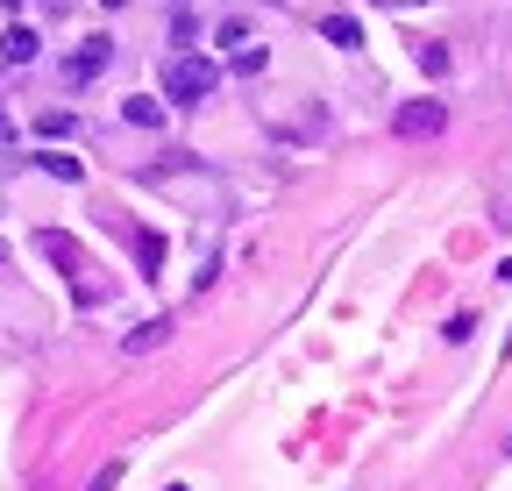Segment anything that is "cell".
I'll use <instances>...</instances> for the list:
<instances>
[{
  "instance_id": "1",
  "label": "cell",
  "mask_w": 512,
  "mask_h": 491,
  "mask_svg": "<svg viewBox=\"0 0 512 491\" xmlns=\"http://www.w3.org/2000/svg\"><path fill=\"white\" fill-rule=\"evenodd\" d=\"M214 86H221V72L207 65V57H192V50H178L171 65H164V93L171 100H207Z\"/></svg>"
},
{
  "instance_id": "2",
  "label": "cell",
  "mask_w": 512,
  "mask_h": 491,
  "mask_svg": "<svg viewBox=\"0 0 512 491\" xmlns=\"http://www.w3.org/2000/svg\"><path fill=\"white\" fill-rule=\"evenodd\" d=\"M107 57H114V43H107V36H86L72 57H64V86H93V79L107 72Z\"/></svg>"
},
{
  "instance_id": "3",
  "label": "cell",
  "mask_w": 512,
  "mask_h": 491,
  "mask_svg": "<svg viewBox=\"0 0 512 491\" xmlns=\"http://www.w3.org/2000/svg\"><path fill=\"white\" fill-rule=\"evenodd\" d=\"M392 129L413 136V143H420V136H441V129H448V107H441V100H406V107L392 114Z\"/></svg>"
},
{
  "instance_id": "4",
  "label": "cell",
  "mask_w": 512,
  "mask_h": 491,
  "mask_svg": "<svg viewBox=\"0 0 512 491\" xmlns=\"http://www.w3.org/2000/svg\"><path fill=\"white\" fill-rule=\"evenodd\" d=\"M171 328H178V321H164V314H157V321H143L136 335H121V349H128V356H150V349H164V342H171Z\"/></svg>"
},
{
  "instance_id": "5",
  "label": "cell",
  "mask_w": 512,
  "mask_h": 491,
  "mask_svg": "<svg viewBox=\"0 0 512 491\" xmlns=\"http://www.w3.org/2000/svg\"><path fill=\"white\" fill-rule=\"evenodd\" d=\"M0 57H8V65H29V57H36V29H0Z\"/></svg>"
},
{
  "instance_id": "6",
  "label": "cell",
  "mask_w": 512,
  "mask_h": 491,
  "mask_svg": "<svg viewBox=\"0 0 512 491\" xmlns=\"http://www.w3.org/2000/svg\"><path fill=\"white\" fill-rule=\"evenodd\" d=\"M36 164H43L50 178H64V186H79V178H86V164H79V157H64V150H43Z\"/></svg>"
},
{
  "instance_id": "7",
  "label": "cell",
  "mask_w": 512,
  "mask_h": 491,
  "mask_svg": "<svg viewBox=\"0 0 512 491\" xmlns=\"http://www.w3.org/2000/svg\"><path fill=\"white\" fill-rule=\"evenodd\" d=\"M320 36H328L335 50H356V43H363V29H356L349 15H328V22H320Z\"/></svg>"
},
{
  "instance_id": "8",
  "label": "cell",
  "mask_w": 512,
  "mask_h": 491,
  "mask_svg": "<svg viewBox=\"0 0 512 491\" xmlns=\"http://www.w3.org/2000/svg\"><path fill=\"white\" fill-rule=\"evenodd\" d=\"M121 114L136 121V129H164V100H121Z\"/></svg>"
},
{
  "instance_id": "9",
  "label": "cell",
  "mask_w": 512,
  "mask_h": 491,
  "mask_svg": "<svg viewBox=\"0 0 512 491\" xmlns=\"http://www.w3.org/2000/svg\"><path fill=\"white\" fill-rule=\"evenodd\" d=\"M420 72H434V79L448 72V50H441V43H420Z\"/></svg>"
},
{
  "instance_id": "10",
  "label": "cell",
  "mask_w": 512,
  "mask_h": 491,
  "mask_svg": "<svg viewBox=\"0 0 512 491\" xmlns=\"http://www.w3.org/2000/svg\"><path fill=\"white\" fill-rule=\"evenodd\" d=\"M114 484H121V463H107V470L93 477V491H114Z\"/></svg>"
},
{
  "instance_id": "11",
  "label": "cell",
  "mask_w": 512,
  "mask_h": 491,
  "mask_svg": "<svg viewBox=\"0 0 512 491\" xmlns=\"http://www.w3.org/2000/svg\"><path fill=\"white\" fill-rule=\"evenodd\" d=\"M0 136H8V114H0Z\"/></svg>"
},
{
  "instance_id": "12",
  "label": "cell",
  "mask_w": 512,
  "mask_h": 491,
  "mask_svg": "<svg viewBox=\"0 0 512 491\" xmlns=\"http://www.w3.org/2000/svg\"><path fill=\"white\" fill-rule=\"evenodd\" d=\"M0 8H22V0H0Z\"/></svg>"
},
{
  "instance_id": "13",
  "label": "cell",
  "mask_w": 512,
  "mask_h": 491,
  "mask_svg": "<svg viewBox=\"0 0 512 491\" xmlns=\"http://www.w3.org/2000/svg\"><path fill=\"white\" fill-rule=\"evenodd\" d=\"M164 491H185V484H164Z\"/></svg>"
}]
</instances>
